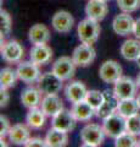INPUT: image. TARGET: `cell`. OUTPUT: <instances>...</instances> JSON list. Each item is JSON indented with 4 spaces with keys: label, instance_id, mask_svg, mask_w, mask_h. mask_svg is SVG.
Returning a JSON list of instances; mask_svg holds the SVG:
<instances>
[{
    "label": "cell",
    "instance_id": "6da1fadb",
    "mask_svg": "<svg viewBox=\"0 0 140 147\" xmlns=\"http://www.w3.org/2000/svg\"><path fill=\"white\" fill-rule=\"evenodd\" d=\"M101 28L99 25V21L93 20L90 17L82 20L77 26V34H78V38L82 43H88L93 45L98 40Z\"/></svg>",
    "mask_w": 140,
    "mask_h": 147
},
{
    "label": "cell",
    "instance_id": "7a4b0ae2",
    "mask_svg": "<svg viewBox=\"0 0 140 147\" xmlns=\"http://www.w3.org/2000/svg\"><path fill=\"white\" fill-rule=\"evenodd\" d=\"M102 127L107 137L116 139L127 131V118L119 114L118 112H115L110 117L104 119Z\"/></svg>",
    "mask_w": 140,
    "mask_h": 147
},
{
    "label": "cell",
    "instance_id": "3957f363",
    "mask_svg": "<svg viewBox=\"0 0 140 147\" xmlns=\"http://www.w3.org/2000/svg\"><path fill=\"white\" fill-rule=\"evenodd\" d=\"M79 135H80V140L83 141L82 146H90V147L101 146L106 136L104 127L98 125V124H87L80 130Z\"/></svg>",
    "mask_w": 140,
    "mask_h": 147
},
{
    "label": "cell",
    "instance_id": "277c9868",
    "mask_svg": "<svg viewBox=\"0 0 140 147\" xmlns=\"http://www.w3.org/2000/svg\"><path fill=\"white\" fill-rule=\"evenodd\" d=\"M62 82L64 80H61L56 74L51 71L40 75L39 80L37 81V86L43 94H57L62 90Z\"/></svg>",
    "mask_w": 140,
    "mask_h": 147
},
{
    "label": "cell",
    "instance_id": "5b68a950",
    "mask_svg": "<svg viewBox=\"0 0 140 147\" xmlns=\"http://www.w3.org/2000/svg\"><path fill=\"white\" fill-rule=\"evenodd\" d=\"M113 85H115L113 92L119 100L135 98V96H137V91H138L137 82L128 76H121Z\"/></svg>",
    "mask_w": 140,
    "mask_h": 147
},
{
    "label": "cell",
    "instance_id": "8992f818",
    "mask_svg": "<svg viewBox=\"0 0 140 147\" xmlns=\"http://www.w3.org/2000/svg\"><path fill=\"white\" fill-rule=\"evenodd\" d=\"M17 72V77L19 80L22 82H25L27 85H32L35 84L39 77H40V70H39V65L38 64L31 61H21L19 63V66L16 69Z\"/></svg>",
    "mask_w": 140,
    "mask_h": 147
},
{
    "label": "cell",
    "instance_id": "52a82bcc",
    "mask_svg": "<svg viewBox=\"0 0 140 147\" xmlns=\"http://www.w3.org/2000/svg\"><path fill=\"white\" fill-rule=\"evenodd\" d=\"M96 52L93 48L92 44L88 43H82L79 45H77L74 48L73 53H72V59L76 63L77 66L80 67H87L90 64H93V61L95 60Z\"/></svg>",
    "mask_w": 140,
    "mask_h": 147
},
{
    "label": "cell",
    "instance_id": "ba28073f",
    "mask_svg": "<svg viewBox=\"0 0 140 147\" xmlns=\"http://www.w3.org/2000/svg\"><path fill=\"white\" fill-rule=\"evenodd\" d=\"M76 63L72 57H60L52 64L51 71L60 77L61 80H71L76 74Z\"/></svg>",
    "mask_w": 140,
    "mask_h": 147
},
{
    "label": "cell",
    "instance_id": "9c48e42d",
    "mask_svg": "<svg viewBox=\"0 0 140 147\" xmlns=\"http://www.w3.org/2000/svg\"><path fill=\"white\" fill-rule=\"evenodd\" d=\"M23 55L25 49L17 40H7L5 43H1V58L7 64L21 63Z\"/></svg>",
    "mask_w": 140,
    "mask_h": 147
},
{
    "label": "cell",
    "instance_id": "30bf717a",
    "mask_svg": "<svg viewBox=\"0 0 140 147\" xmlns=\"http://www.w3.org/2000/svg\"><path fill=\"white\" fill-rule=\"evenodd\" d=\"M122 66L116 60L104 61L99 69V76L105 84H115L122 76Z\"/></svg>",
    "mask_w": 140,
    "mask_h": 147
},
{
    "label": "cell",
    "instance_id": "8fae6325",
    "mask_svg": "<svg viewBox=\"0 0 140 147\" xmlns=\"http://www.w3.org/2000/svg\"><path fill=\"white\" fill-rule=\"evenodd\" d=\"M76 124H77V120L73 117L72 112L65 108L51 118V127L57 129V130H61V131L71 132L72 130H74Z\"/></svg>",
    "mask_w": 140,
    "mask_h": 147
},
{
    "label": "cell",
    "instance_id": "7c38bea8",
    "mask_svg": "<svg viewBox=\"0 0 140 147\" xmlns=\"http://www.w3.org/2000/svg\"><path fill=\"white\" fill-rule=\"evenodd\" d=\"M134 22L135 20L128 12H121L115 16L113 21H112V28H113L116 34L125 37L133 33Z\"/></svg>",
    "mask_w": 140,
    "mask_h": 147
},
{
    "label": "cell",
    "instance_id": "4fadbf2b",
    "mask_svg": "<svg viewBox=\"0 0 140 147\" xmlns=\"http://www.w3.org/2000/svg\"><path fill=\"white\" fill-rule=\"evenodd\" d=\"M74 25V18L68 11L61 10L55 12V15L51 18V26L57 33L65 34L71 32L72 27Z\"/></svg>",
    "mask_w": 140,
    "mask_h": 147
},
{
    "label": "cell",
    "instance_id": "5bb4252c",
    "mask_svg": "<svg viewBox=\"0 0 140 147\" xmlns=\"http://www.w3.org/2000/svg\"><path fill=\"white\" fill-rule=\"evenodd\" d=\"M118 98L116 97L115 92L110 90L104 91V102L100 105V108L96 110V117L100 119H105L110 117L111 114L117 112V107H118Z\"/></svg>",
    "mask_w": 140,
    "mask_h": 147
},
{
    "label": "cell",
    "instance_id": "9a60e30c",
    "mask_svg": "<svg viewBox=\"0 0 140 147\" xmlns=\"http://www.w3.org/2000/svg\"><path fill=\"white\" fill-rule=\"evenodd\" d=\"M52 55V49L48 44H34L29 50V59L39 66L50 63Z\"/></svg>",
    "mask_w": 140,
    "mask_h": 147
},
{
    "label": "cell",
    "instance_id": "2e32d148",
    "mask_svg": "<svg viewBox=\"0 0 140 147\" xmlns=\"http://www.w3.org/2000/svg\"><path fill=\"white\" fill-rule=\"evenodd\" d=\"M108 12V6L106 1L102 0H89L85 5V15L96 21H102Z\"/></svg>",
    "mask_w": 140,
    "mask_h": 147
},
{
    "label": "cell",
    "instance_id": "e0dca14e",
    "mask_svg": "<svg viewBox=\"0 0 140 147\" xmlns=\"http://www.w3.org/2000/svg\"><path fill=\"white\" fill-rule=\"evenodd\" d=\"M87 92V87L82 81H71L65 88V96L67 100L73 104L80 102V100H84Z\"/></svg>",
    "mask_w": 140,
    "mask_h": 147
},
{
    "label": "cell",
    "instance_id": "ac0fdd59",
    "mask_svg": "<svg viewBox=\"0 0 140 147\" xmlns=\"http://www.w3.org/2000/svg\"><path fill=\"white\" fill-rule=\"evenodd\" d=\"M51 38L50 30L43 24H35L28 31L29 42L34 44H48Z\"/></svg>",
    "mask_w": 140,
    "mask_h": 147
},
{
    "label": "cell",
    "instance_id": "d6986e66",
    "mask_svg": "<svg viewBox=\"0 0 140 147\" xmlns=\"http://www.w3.org/2000/svg\"><path fill=\"white\" fill-rule=\"evenodd\" d=\"M40 108L43 109L46 117L52 118L60 110L64 109V103L57 94H45L40 103Z\"/></svg>",
    "mask_w": 140,
    "mask_h": 147
},
{
    "label": "cell",
    "instance_id": "ffe728a7",
    "mask_svg": "<svg viewBox=\"0 0 140 147\" xmlns=\"http://www.w3.org/2000/svg\"><path fill=\"white\" fill-rule=\"evenodd\" d=\"M9 141L13 145H25L26 141L31 137V132H29V126L25 125V124H15L10 127L9 130Z\"/></svg>",
    "mask_w": 140,
    "mask_h": 147
},
{
    "label": "cell",
    "instance_id": "44dd1931",
    "mask_svg": "<svg viewBox=\"0 0 140 147\" xmlns=\"http://www.w3.org/2000/svg\"><path fill=\"white\" fill-rule=\"evenodd\" d=\"M71 112L73 114V117L76 118L77 121H88L94 117V114H96V110L94 109L85 99L72 104Z\"/></svg>",
    "mask_w": 140,
    "mask_h": 147
},
{
    "label": "cell",
    "instance_id": "7402d4cb",
    "mask_svg": "<svg viewBox=\"0 0 140 147\" xmlns=\"http://www.w3.org/2000/svg\"><path fill=\"white\" fill-rule=\"evenodd\" d=\"M121 55L128 61H137L140 57V40L137 39H127L121 45Z\"/></svg>",
    "mask_w": 140,
    "mask_h": 147
},
{
    "label": "cell",
    "instance_id": "603a6c76",
    "mask_svg": "<svg viewBox=\"0 0 140 147\" xmlns=\"http://www.w3.org/2000/svg\"><path fill=\"white\" fill-rule=\"evenodd\" d=\"M42 91L38 87H26L21 93V102L26 108H35L42 103Z\"/></svg>",
    "mask_w": 140,
    "mask_h": 147
},
{
    "label": "cell",
    "instance_id": "cb8c5ba5",
    "mask_svg": "<svg viewBox=\"0 0 140 147\" xmlns=\"http://www.w3.org/2000/svg\"><path fill=\"white\" fill-rule=\"evenodd\" d=\"M46 146L49 147H64L68 145V134L66 131H61L51 127L45 136Z\"/></svg>",
    "mask_w": 140,
    "mask_h": 147
},
{
    "label": "cell",
    "instance_id": "d4e9b609",
    "mask_svg": "<svg viewBox=\"0 0 140 147\" xmlns=\"http://www.w3.org/2000/svg\"><path fill=\"white\" fill-rule=\"evenodd\" d=\"M45 118H46V115H45L42 108H31L26 115V123L31 129L39 130L45 125Z\"/></svg>",
    "mask_w": 140,
    "mask_h": 147
},
{
    "label": "cell",
    "instance_id": "484cf974",
    "mask_svg": "<svg viewBox=\"0 0 140 147\" xmlns=\"http://www.w3.org/2000/svg\"><path fill=\"white\" fill-rule=\"evenodd\" d=\"M139 105L135 98H128V99H122L118 100V107H117V112L122 114L125 118H129L134 115V114L139 113Z\"/></svg>",
    "mask_w": 140,
    "mask_h": 147
},
{
    "label": "cell",
    "instance_id": "4316f807",
    "mask_svg": "<svg viewBox=\"0 0 140 147\" xmlns=\"http://www.w3.org/2000/svg\"><path fill=\"white\" fill-rule=\"evenodd\" d=\"M17 77V72L15 70H12L10 67H4L0 71V88H10L13 87L16 84Z\"/></svg>",
    "mask_w": 140,
    "mask_h": 147
},
{
    "label": "cell",
    "instance_id": "83f0119b",
    "mask_svg": "<svg viewBox=\"0 0 140 147\" xmlns=\"http://www.w3.org/2000/svg\"><path fill=\"white\" fill-rule=\"evenodd\" d=\"M11 28H12V20H11L10 13L1 9V11H0V30H1V40L4 39V37L10 34Z\"/></svg>",
    "mask_w": 140,
    "mask_h": 147
},
{
    "label": "cell",
    "instance_id": "f1b7e54d",
    "mask_svg": "<svg viewBox=\"0 0 140 147\" xmlns=\"http://www.w3.org/2000/svg\"><path fill=\"white\" fill-rule=\"evenodd\" d=\"M85 100H87L95 110H98L104 102V92H100L98 90H90L87 92Z\"/></svg>",
    "mask_w": 140,
    "mask_h": 147
},
{
    "label": "cell",
    "instance_id": "f546056e",
    "mask_svg": "<svg viewBox=\"0 0 140 147\" xmlns=\"http://www.w3.org/2000/svg\"><path fill=\"white\" fill-rule=\"evenodd\" d=\"M137 142L138 140L135 139V135L125 131L115 139V146L116 147H133V146H137Z\"/></svg>",
    "mask_w": 140,
    "mask_h": 147
},
{
    "label": "cell",
    "instance_id": "4dcf8cb0",
    "mask_svg": "<svg viewBox=\"0 0 140 147\" xmlns=\"http://www.w3.org/2000/svg\"><path fill=\"white\" fill-rule=\"evenodd\" d=\"M117 5L122 12L132 13L140 9V0H117Z\"/></svg>",
    "mask_w": 140,
    "mask_h": 147
},
{
    "label": "cell",
    "instance_id": "1f68e13d",
    "mask_svg": "<svg viewBox=\"0 0 140 147\" xmlns=\"http://www.w3.org/2000/svg\"><path fill=\"white\" fill-rule=\"evenodd\" d=\"M127 131L135 136L140 135V114L139 113L127 118Z\"/></svg>",
    "mask_w": 140,
    "mask_h": 147
},
{
    "label": "cell",
    "instance_id": "d6a6232c",
    "mask_svg": "<svg viewBox=\"0 0 140 147\" xmlns=\"http://www.w3.org/2000/svg\"><path fill=\"white\" fill-rule=\"evenodd\" d=\"M10 127H11V125H10L9 119L5 115L0 117V136H1V139H4L5 136H7Z\"/></svg>",
    "mask_w": 140,
    "mask_h": 147
},
{
    "label": "cell",
    "instance_id": "836d02e7",
    "mask_svg": "<svg viewBox=\"0 0 140 147\" xmlns=\"http://www.w3.org/2000/svg\"><path fill=\"white\" fill-rule=\"evenodd\" d=\"M26 147H45L46 146V141L39 137H29L23 145Z\"/></svg>",
    "mask_w": 140,
    "mask_h": 147
},
{
    "label": "cell",
    "instance_id": "e575fe53",
    "mask_svg": "<svg viewBox=\"0 0 140 147\" xmlns=\"http://www.w3.org/2000/svg\"><path fill=\"white\" fill-rule=\"evenodd\" d=\"M9 100H10V94L6 88H0V107L1 108H5Z\"/></svg>",
    "mask_w": 140,
    "mask_h": 147
},
{
    "label": "cell",
    "instance_id": "d590c367",
    "mask_svg": "<svg viewBox=\"0 0 140 147\" xmlns=\"http://www.w3.org/2000/svg\"><path fill=\"white\" fill-rule=\"evenodd\" d=\"M133 34L135 36V38H138L140 40V17L137 18L134 22V30H133Z\"/></svg>",
    "mask_w": 140,
    "mask_h": 147
},
{
    "label": "cell",
    "instance_id": "8d00e7d4",
    "mask_svg": "<svg viewBox=\"0 0 140 147\" xmlns=\"http://www.w3.org/2000/svg\"><path fill=\"white\" fill-rule=\"evenodd\" d=\"M135 82H137V86H138V88H140V74L137 76V79H135Z\"/></svg>",
    "mask_w": 140,
    "mask_h": 147
},
{
    "label": "cell",
    "instance_id": "74e56055",
    "mask_svg": "<svg viewBox=\"0 0 140 147\" xmlns=\"http://www.w3.org/2000/svg\"><path fill=\"white\" fill-rule=\"evenodd\" d=\"M135 99H137V102H138V105H139V108H140V93L138 94V97L135 98Z\"/></svg>",
    "mask_w": 140,
    "mask_h": 147
},
{
    "label": "cell",
    "instance_id": "f35d334b",
    "mask_svg": "<svg viewBox=\"0 0 140 147\" xmlns=\"http://www.w3.org/2000/svg\"><path fill=\"white\" fill-rule=\"evenodd\" d=\"M137 64H138V66L140 67V57L138 58V60H137Z\"/></svg>",
    "mask_w": 140,
    "mask_h": 147
},
{
    "label": "cell",
    "instance_id": "ab89813d",
    "mask_svg": "<svg viewBox=\"0 0 140 147\" xmlns=\"http://www.w3.org/2000/svg\"><path fill=\"white\" fill-rule=\"evenodd\" d=\"M137 146H138V147H140V140H138V142H137Z\"/></svg>",
    "mask_w": 140,
    "mask_h": 147
},
{
    "label": "cell",
    "instance_id": "60d3db41",
    "mask_svg": "<svg viewBox=\"0 0 140 147\" xmlns=\"http://www.w3.org/2000/svg\"><path fill=\"white\" fill-rule=\"evenodd\" d=\"M102 1H106L107 3V1H110V0H102Z\"/></svg>",
    "mask_w": 140,
    "mask_h": 147
}]
</instances>
